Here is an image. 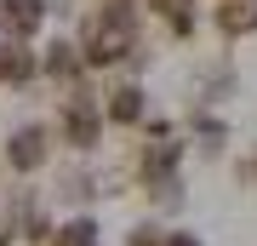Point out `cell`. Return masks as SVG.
I'll return each mask as SVG.
<instances>
[{
  "label": "cell",
  "instance_id": "cell-1",
  "mask_svg": "<svg viewBox=\"0 0 257 246\" xmlns=\"http://www.w3.org/2000/svg\"><path fill=\"white\" fill-rule=\"evenodd\" d=\"M46 155H52V132L40 126V120H29V126H18L6 137V160L18 166V172H40Z\"/></svg>",
  "mask_w": 257,
  "mask_h": 246
},
{
  "label": "cell",
  "instance_id": "cell-2",
  "mask_svg": "<svg viewBox=\"0 0 257 246\" xmlns=\"http://www.w3.org/2000/svg\"><path fill=\"white\" fill-rule=\"evenodd\" d=\"M40 23H46V0H0V29H6V40H29Z\"/></svg>",
  "mask_w": 257,
  "mask_h": 246
},
{
  "label": "cell",
  "instance_id": "cell-3",
  "mask_svg": "<svg viewBox=\"0 0 257 246\" xmlns=\"http://www.w3.org/2000/svg\"><path fill=\"white\" fill-rule=\"evenodd\" d=\"M40 74V57L29 52V40H0V86H29Z\"/></svg>",
  "mask_w": 257,
  "mask_h": 246
},
{
  "label": "cell",
  "instance_id": "cell-4",
  "mask_svg": "<svg viewBox=\"0 0 257 246\" xmlns=\"http://www.w3.org/2000/svg\"><path fill=\"white\" fill-rule=\"evenodd\" d=\"M103 120H114V126L143 120V86H138V80H114L109 98H103Z\"/></svg>",
  "mask_w": 257,
  "mask_h": 246
},
{
  "label": "cell",
  "instance_id": "cell-5",
  "mask_svg": "<svg viewBox=\"0 0 257 246\" xmlns=\"http://www.w3.org/2000/svg\"><path fill=\"white\" fill-rule=\"evenodd\" d=\"M80 69H86L80 40H52V46H46V57H40V74H52V80H74Z\"/></svg>",
  "mask_w": 257,
  "mask_h": 246
},
{
  "label": "cell",
  "instance_id": "cell-6",
  "mask_svg": "<svg viewBox=\"0 0 257 246\" xmlns=\"http://www.w3.org/2000/svg\"><path fill=\"white\" fill-rule=\"evenodd\" d=\"M52 246H97V223H92V218H69L63 229H57Z\"/></svg>",
  "mask_w": 257,
  "mask_h": 246
},
{
  "label": "cell",
  "instance_id": "cell-7",
  "mask_svg": "<svg viewBox=\"0 0 257 246\" xmlns=\"http://www.w3.org/2000/svg\"><path fill=\"white\" fill-rule=\"evenodd\" d=\"M166 246H200V235H189V229H166Z\"/></svg>",
  "mask_w": 257,
  "mask_h": 246
}]
</instances>
